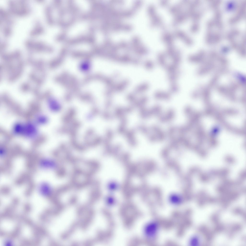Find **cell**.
Instances as JSON below:
<instances>
[{
	"label": "cell",
	"mask_w": 246,
	"mask_h": 246,
	"mask_svg": "<svg viewBox=\"0 0 246 246\" xmlns=\"http://www.w3.org/2000/svg\"><path fill=\"white\" fill-rule=\"evenodd\" d=\"M224 160L226 162L230 164H234L235 162L234 158L230 155L226 156Z\"/></svg>",
	"instance_id": "277c9868"
},
{
	"label": "cell",
	"mask_w": 246,
	"mask_h": 246,
	"mask_svg": "<svg viewBox=\"0 0 246 246\" xmlns=\"http://www.w3.org/2000/svg\"><path fill=\"white\" fill-rule=\"evenodd\" d=\"M154 95L155 97L158 99H167L170 97V95L169 93L161 91L156 92Z\"/></svg>",
	"instance_id": "6da1fadb"
},
{
	"label": "cell",
	"mask_w": 246,
	"mask_h": 246,
	"mask_svg": "<svg viewBox=\"0 0 246 246\" xmlns=\"http://www.w3.org/2000/svg\"><path fill=\"white\" fill-rule=\"evenodd\" d=\"M200 174V179L201 181L204 183H206L210 181L211 178L208 173L202 172H201Z\"/></svg>",
	"instance_id": "7a4b0ae2"
},
{
	"label": "cell",
	"mask_w": 246,
	"mask_h": 246,
	"mask_svg": "<svg viewBox=\"0 0 246 246\" xmlns=\"http://www.w3.org/2000/svg\"><path fill=\"white\" fill-rule=\"evenodd\" d=\"M90 67L89 64L87 62H85L82 63L81 66V68L82 70L86 71L88 70Z\"/></svg>",
	"instance_id": "52a82bcc"
},
{
	"label": "cell",
	"mask_w": 246,
	"mask_h": 246,
	"mask_svg": "<svg viewBox=\"0 0 246 246\" xmlns=\"http://www.w3.org/2000/svg\"><path fill=\"white\" fill-rule=\"evenodd\" d=\"M165 57L163 55L160 54L158 57V62L159 64L162 66H164L166 65V61Z\"/></svg>",
	"instance_id": "3957f363"
},
{
	"label": "cell",
	"mask_w": 246,
	"mask_h": 246,
	"mask_svg": "<svg viewBox=\"0 0 246 246\" xmlns=\"http://www.w3.org/2000/svg\"><path fill=\"white\" fill-rule=\"evenodd\" d=\"M178 89V86L175 82L172 83L171 87V91L173 92H176L177 91Z\"/></svg>",
	"instance_id": "8992f818"
},
{
	"label": "cell",
	"mask_w": 246,
	"mask_h": 246,
	"mask_svg": "<svg viewBox=\"0 0 246 246\" xmlns=\"http://www.w3.org/2000/svg\"><path fill=\"white\" fill-rule=\"evenodd\" d=\"M246 171L244 170H242L239 173V178L243 181L246 178Z\"/></svg>",
	"instance_id": "5b68a950"
}]
</instances>
